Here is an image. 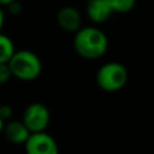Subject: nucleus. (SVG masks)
<instances>
[{"mask_svg": "<svg viewBox=\"0 0 154 154\" xmlns=\"http://www.w3.org/2000/svg\"><path fill=\"white\" fill-rule=\"evenodd\" d=\"M73 48L79 57L95 60L107 52L108 38L107 35L96 26H83L75 32Z\"/></svg>", "mask_w": 154, "mask_h": 154, "instance_id": "1", "label": "nucleus"}, {"mask_svg": "<svg viewBox=\"0 0 154 154\" xmlns=\"http://www.w3.org/2000/svg\"><path fill=\"white\" fill-rule=\"evenodd\" d=\"M11 76L24 82L36 79L42 71V63L38 55L29 49L16 51L7 63Z\"/></svg>", "mask_w": 154, "mask_h": 154, "instance_id": "2", "label": "nucleus"}, {"mask_svg": "<svg viewBox=\"0 0 154 154\" xmlns=\"http://www.w3.org/2000/svg\"><path fill=\"white\" fill-rule=\"evenodd\" d=\"M129 78L126 67L117 61H108L102 64L95 76L97 87L107 93L120 90L125 87Z\"/></svg>", "mask_w": 154, "mask_h": 154, "instance_id": "3", "label": "nucleus"}, {"mask_svg": "<svg viewBox=\"0 0 154 154\" xmlns=\"http://www.w3.org/2000/svg\"><path fill=\"white\" fill-rule=\"evenodd\" d=\"M51 122V112L48 107L41 102L29 103L22 117V123L25 125L30 134L43 132Z\"/></svg>", "mask_w": 154, "mask_h": 154, "instance_id": "4", "label": "nucleus"}, {"mask_svg": "<svg viewBox=\"0 0 154 154\" xmlns=\"http://www.w3.org/2000/svg\"><path fill=\"white\" fill-rule=\"evenodd\" d=\"M25 154H59L57 141L46 131L30 134L24 143Z\"/></svg>", "mask_w": 154, "mask_h": 154, "instance_id": "5", "label": "nucleus"}, {"mask_svg": "<svg viewBox=\"0 0 154 154\" xmlns=\"http://www.w3.org/2000/svg\"><path fill=\"white\" fill-rule=\"evenodd\" d=\"M57 23L63 30L69 32H76L79 28H82V17L75 7L65 6L58 11Z\"/></svg>", "mask_w": 154, "mask_h": 154, "instance_id": "6", "label": "nucleus"}, {"mask_svg": "<svg viewBox=\"0 0 154 154\" xmlns=\"http://www.w3.org/2000/svg\"><path fill=\"white\" fill-rule=\"evenodd\" d=\"M85 11L88 18L95 24L106 22L113 13L106 0H88Z\"/></svg>", "mask_w": 154, "mask_h": 154, "instance_id": "7", "label": "nucleus"}, {"mask_svg": "<svg viewBox=\"0 0 154 154\" xmlns=\"http://www.w3.org/2000/svg\"><path fill=\"white\" fill-rule=\"evenodd\" d=\"M2 134L7 141L13 144H24L30 132L22 123V120H8L4 124Z\"/></svg>", "mask_w": 154, "mask_h": 154, "instance_id": "8", "label": "nucleus"}, {"mask_svg": "<svg viewBox=\"0 0 154 154\" xmlns=\"http://www.w3.org/2000/svg\"><path fill=\"white\" fill-rule=\"evenodd\" d=\"M16 52L13 41L5 34L0 32V64H7Z\"/></svg>", "mask_w": 154, "mask_h": 154, "instance_id": "9", "label": "nucleus"}, {"mask_svg": "<svg viewBox=\"0 0 154 154\" xmlns=\"http://www.w3.org/2000/svg\"><path fill=\"white\" fill-rule=\"evenodd\" d=\"M106 1L111 6L113 13L114 12H117V13H128L136 5V0H106Z\"/></svg>", "mask_w": 154, "mask_h": 154, "instance_id": "10", "label": "nucleus"}, {"mask_svg": "<svg viewBox=\"0 0 154 154\" xmlns=\"http://www.w3.org/2000/svg\"><path fill=\"white\" fill-rule=\"evenodd\" d=\"M12 114H13V109L10 105H0V118L2 119L4 123L8 122L11 118H12Z\"/></svg>", "mask_w": 154, "mask_h": 154, "instance_id": "11", "label": "nucleus"}, {"mask_svg": "<svg viewBox=\"0 0 154 154\" xmlns=\"http://www.w3.org/2000/svg\"><path fill=\"white\" fill-rule=\"evenodd\" d=\"M11 77L12 76H11V72H10L7 64H0V85L8 82V79Z\"/></svg>", "mask_w": 154, "mask_h": 154, "instance_id": "12", "label": "nucleus"}, {"mask_svg": "<svg viewBox=\"0 0 154 154\" xmlns=\"http://www.w3.org/2000/svg\"><path fill=\"white\" fill-rule=\"evenodd\" d=\"M14 2H16V0H0V7L1 6H10Z\"/></svg>", "mask_w": 154, "mask_h": 154, "instance_id": "13", "label": "nucleus"}, {"mask_svg": "<svg viewBox=\"0 0 154 154\" xmlns=\"http://www.w3.org/2000/svg\"><path fill=\"white\" fill-rule=\"evenodd\" d=\"M4 22H5V16H4L2 8L0 7V32H1V29H2V26H4Z\"/></svg>", "mask_w": 154, "mask_h": 154, "instance_id": "14", "label": "nucleus"}, {"mask_svg": "<svg viewBox=\"0 0 154 154\" xmlns=\"http://www.w3.org/2000/svg\"><path fill=\"white\" fill-rule=\"evenodd\" d=\"M4 124H5V123H4V122H2V119L0 118V135L2 134V129H4Z\"/></svg>", "mask_w": 154, "mask_h": 154, "instance_id": "15", "label": "nucleus"}]
</instances>
